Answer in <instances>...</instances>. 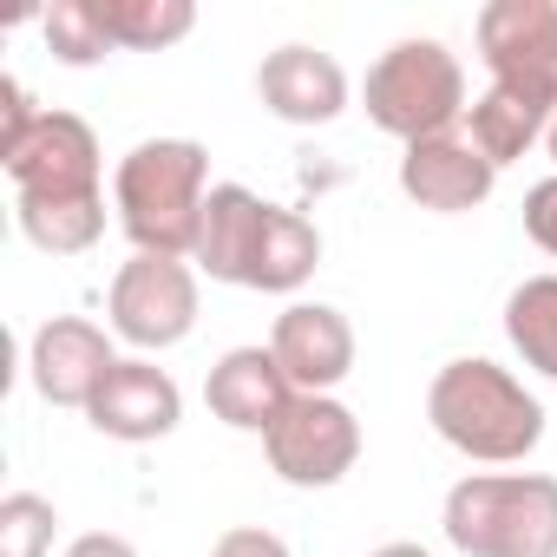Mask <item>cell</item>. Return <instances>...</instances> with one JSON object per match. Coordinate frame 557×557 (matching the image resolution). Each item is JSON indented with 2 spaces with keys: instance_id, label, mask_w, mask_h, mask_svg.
<instances>
[{
  "instance_id": "obj_27",
  "label": "cell",
  "mask_w": 557,
  "mask_h": 557,
  "mask_svg": "<svg viewBox=\"0 0 557 557\" xmlns=\"http://www.w3.org/2000/svg\"><path fill=\"white\" fill-rule=\"evenodd\" d=\"M368 557H433V550H426V544H407V537H400V544H381V550H368Z\"/></svg>"
},
{
  "instance_id": "obj_10",
  "label": "cell",
  "mask_w": 557,
  "mask_h": 557,
  "mask_svg": "<svg viewBox=\"0 0 557 557\" xmlns=\"http://www.w3.org/2000/svg\"><path fill=\"white\" fill-rule=\"evenodd\" d=\"M256 99H262L269 119L315 132V125H335V119L348 112V73H342L335 53L289 40V47L262 53V66H256Z\"/></svg>"
},
{
  "instance_id": "obj_23",
  "label": "cell",
  "mask_w": 557,
  "mask_h": 557,
  "mask_svg": "<svg viewBox=\"0 0 557 557\" xmlns=\"http://www.w3.org/2000/svg\"><path fill=\"white\" fill-rule=\"evenodd\" d=\"M524 236L557 262V171H550V177H537V184L524 190Z\"/></svg>"
},
{
  "instance_id": "obj_21",
  "label": "cell",
  "mask_w": 557,
  "mask_h": 557,
  "mask_svg": "<svg viewBox=\"0 0 557 557\" xmlns=\"http://www.w3.org/2000/svg\"><path fill=\"white\" fill-rule=\"evenodd\" d=\"M40 40H47V53L60 66H99L106 53H119L112 34L92 14V0H53V8L40 14Z\"/></svg>"
},
{
  "instance_id": "obj_19",
  "label": "cell",
  "mask_w": 557,
  "mask_h": 557,
  "mask_svg": "<svg viewBox=\"0 0 557 557\" xmlns=\"http://www.w3.org/2000/svg\"><path fill=\"white\" fill-rule=\"evenodd\" d=\"M14 223L34 249L47 256H86L106 236V197H73V203H40V197H14Z\"/></svg>"
},
{
  "instance_id": "obj_17",
  "label": "cell",
  "mask_w": 557,
  "mask_h": 557,
  "mask_svg": "<svg viewBox=\"0 0 557 557\" xmlns=\"http://www.w3.org/2000/svg\"><path fill=\"white\" fill-rule=\"evenodd\" d=\"M322 269V230L302 216V210H269V230H262V249H256V275L249 289L262 296H296L309 275Z\"/></svg>"
},
{
  "instance_id": "obj_24",
  "label": "cell",
  "mask_w": 557,
  "mask_h": 557,
  "mask_svg": "<svg viewBox=\"0 0 557 557\" xmlns=\"http://www.w3.org/2000/svg\"><path fill=\"white\" fill-rule=\"evenodd\" d=\"M210 557H289V544L275 537V531H262V524H230L210 544Z\"/></svg>"
},
{
  "instance_id": "obj_11",
  "label": "cell",
  "mask_w": 557,
  "mask_h": 557,
  "mask_svg": "<svg viewBox=\"0 0 557 557\" xmlns=\"http://www.w3.org/2000/svg\"><path fill=\"white\" fill-rule=\"evenodd\" d=\"M498 164L466 138V132H440L420 145H400V190L407 203L433 210V216H466L492 197Z\"/></svg>"
},
{
  "instance_id": "obj_6",
  "label": "cell",
  "mask_w": 557,
  "mask_h": 557,
  "mask_svg": "<svg viewBox=\"0 0 557 557\" xmlns=\"http://www.w3.org/2000/svg\"><path fill=\"white\" fill-rule=\"evenodd\" d=\"M269 472L296 492H329L361 466V420L335 394H296L289 413L262 433Z\"/></svg>"
},
{
  "instance_id": "obj_2",
  "label": "cell",
  "mask_w": 557,
  "mask_h": 557,
  "mask_svg": "<svg viewBox=\"0 0 557 557\" xmlns=\"http://www.w3.org/2000/svg\"><path fill=\"white\" fill-rule=\"evenodd\" d=\"M210 190H216L210 151L197 138H145L112 171V216L138 256H184L190 262Z\"/></svg>"
},
{
  "instance_id": "obj_8",
  "label": "cell",
  "mask_w": 557,
  "mask_h": 557,
  "mask_svg": "<svg viewBox=\"0 0 557 557\" xmlns=\"http://www.w3.org/2000/svg\"><path fill=\"white\" fill-rule=\"evenodd\" d=\"M14 197H40V203H73V197H106L99 184V132L79 112H40V125L0 151Z\"/></svg>"
},
{
  "instance_id": "obj_22",
  "label": "cell",
  "mask_w": 557,
  "mask_h": 557,
  "mask_svg": "<svg viewBox=\"0 0 557 557\" xmlns=\"http://www.w3.org/2000/svg\"><path fill=\"white\" fill-rule=\"evenodd\" d=\"M60 511L40 492H8L0 498V557H53Z\"/></svg>"
},
{
  "instance_id": "obj_13",
  "label": "cell",
  "mask_w": 557,
  "mask_h": 557,
  "mask_svg": "<svg viewBox=\"0 0 557 557\" xmlns=\"http://www.w3.org/2000/svg\"><path fill=\"white\" fill-rule=\"evenodd\" d=\"M269 355L283 361L296 394H335L355 374V329L335 302H289L269 329Z\"/></svg>"
},
{
  "instance_id": "obj_28",
  "label": "cell",
  "mask_w": 557,
  "mask_h": 557,
  "mask_svg": "<svg viewBox=\"0 0 557 557\" xmlns=\"http://www.w3.org/2000/svg\"><path fill=\"white\" fill-rule=\"evenodd\" d=\"M544 151H550V164H557V119H550V132H544Z\"/></svg>"
},
{
  "instance_id": "obj_3",
  "label": "cell",
  "mask_w": 557,
  "mask_h": 557,
  "mask_svg": "<svg viewBox=\"0 0 557 557\" xmlns=\"http://www.w3.org/2000/svg\"><path fill=\"white\" fill-rule=\"evenodd\" d=\"M440 531L459 557H557V479L550 472H466Z\"/></svg>"
},
{
  "instance_id": "obj_15",
  "label": "cell",
  "mask_w": 557,
  "mask_h": 557,
  "mask_svg": "<svg viewBox=\"0 0 557 557\" xmlns=\"http://www.w3.org/2000/svg\"><path fill=\"white\" fill-rule=\"evenodd\" d=\"M269 197H256L249 184H216L210 203H203V230H197V249L190 262L210 275V283H230V289H249L256 275V249H262V230H269Z\"/></svg>"
},
{
  "instance_id": "obj_20",
  "label": "cell",
  "mask_w": 557,
  "mask_h": 557,
  "mask_svg": "<svg viewBox=\"0 0 557 557\" xmlns=\"http://www.w3.org/2000/svg\"><path fill=\"white\" fill-rule=\"evenodd\" d=\"M505 335L524 355V368L557 381V275H524L505 296Z\"/></svg>"
},
{
  "instance_id": "obj_9",
  "label": "cell",
  "mask_w": 557,
  "mask_h": 557,
  "mask_svg": "<svg viewBox=\"0 0 557 557\" xmlns=\"http://www.w3.org/2000/svg\"><path fill=\"white\" fill-rule=\"evenodd\" d=\"M112 342H119V335L99 329V322H86V315H53V322H40L34 342H27L34 394H40L47 407H79V413H86L92 394L106 387V374L125 361Z\"/></svg>"
},
{
  "instance_id": "obj_7",
  "label": "cell",
  "mask_w": 557,
  "mask_h": 557,
  "mask_svg": "<svg viewBox=\"0 0 557 557\" xmlns=\"http://www.w3.org/2000/svg\"><path fill=\"white\" fill-rule=\"evenodd\" d=\"M492 86H511L557 112V0H492L472 21Z\"/></svg>"
},
{
  "instance_id": "obj_25",
  "label": "cell",
  "mask_w": 557,
  "mask_h": 557,
  "mask_svg": "<svg viewBox=\"0 0 557 557\" xmlns=\"http://www.w3.org/2000/svg\"><path fill=\"white\" fill-rule=\"evenodd\" d=\"M0 99H8V125H0V151H14L34 125H40V106L27 99V86L21 79H0Z\"/></svg>"
},
{
  "instance_id": "obj_18",
  "label": "cell",
  "mask_w": 557,
  "mask_h": 557,
  "mask_svg": "<svg viewBox=\"0 0 557 557\" xmlns=\"http://www.w3.org/2000/svg\"><path fill=\"white\" fill-rule=\"evenodd\" d=\"M92 14L119 53H164V47L190 40V27H197L190 0H92Z\"/></svg>"
},
{
  "instance_id": "obj_12",
  "label": "cell",
  "mask_w": 557,
  "mask_h": 557,
  "mask_svg": "<svg viewBox=\"0 0 557 557\" xmlns=\"http://www.w3.org/2000/svg\"><path fill=\"white\" fill-rule=\"evenodd\" d=\"M86 420H92V433H106V440L151 446V440L177 433V420H184V394H177V381H171L151 355H125V361L106 374V387L92 394Z\"/></svg>"
},
{
  "instance_id": "obj_1",
  "label": "cell",
  "mask_w": 557,
  "mask_h": 557,
  "mask_svg": "<svg viewBox=\"0 0 557 557\" xmlns=\"http://www.w3.org/2000/svg\"><path fill=\"white\" fill-rule=\"evenodd\" d=\"M426 420L453 453L479 466H518L544 446V400L485 355H459L433 374Z\"/></svg>"
},
{
  "instance_id": "obj_16",
  "label": "cell",
  "mask_w": 557,
  "mask_h": 557,
  "mask_svg": "<svg viewBox=\"0 0 557 557\" xmlns=\"http://www.w3.org/2000/svg\"><path fill=\"white\" fill-rule=\"evenodd\" d=\"M550 119H557V112H544L537 99H524V92H511V86H485V92L466 106V125H459V132L505 171L511 158H524L531 145H544Z\"/></svg>"
},
{
  "instance_id": "obj_26",
  "label": "cell",
  "mask_w": 557,
  "mask_h": 557,
  "mask_svg": "<svg viewBox=\"0 0 557 557\" xmlns=\"http://www.w3.org/2000/svg\"><path fill=\"white\" fill-rule=\"evenodd\" d=\"M66 557H138V550H132V537H119V531H86V537L66 544Z\"/></svg>"
},
{
  "instance_id": "obj_4",
  "label": "cell",
  "mask_w": 557,
  "mask_h": 557,
  "mask_svg": "<svg viewBox=\"0 0 557 557\" xmlns=\"http://www.w3.org/2000/svg\"><path fill=\"white\" fill-rule=\"evenodd\" d=\"M361 106L368 119L400 138V145H420V138H440V132H459L466 125V66L446 40H394L374 66H368V86H361Z\"/></svg>"
},
{
  "instance_id": "obj_5",
  "label": "cell",
  "mask_w": 557,
  "mask_h": 557,
  "mask_svg": "<svg viewBox=\"0 0 557 557\" xmlns=\"http://www.w3.org/2000/svg\"><path fill=\"white\" fill-rule=\"evenodd\" d=\"M106 329L138 355H164V348L190 342L197 269L184 256H138L132 249V262H119L112 289H106Z\"/></svg>"
},
{
  "instance_id": "obj_14",
  "label": "cell",
  "mask_w": 557,
  "mask_h": 557,
  "mask_svg": "<svg viewBox=\"0 0 557 557\" xmlns=\"http://www.w3.org/2000/svg\"><path fill=\"white\" fill-rule=\"evenodd\" d=\"M289 400H296V381L283 374V361L269 348H230L203 374V407L236 433H269L289 413Z\"/></svg>"
}]
</instances>
